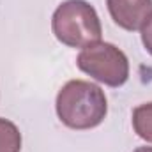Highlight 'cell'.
<instances>
[{"mask_svg": "<svg viewBox=\"0 0 152 152\" xmlns=\"http://www.w3.org/2000/svg\"><path fill=\"white\" fill-rule=\"evenodd\" d=\"M57 115L69 129L97 127L108 113V101L101 87L85 80L67 81L57 94Z\"/></svg>", "mask_w": 152, "mask_h": 152, "instance_id": "1", "label": "cell"}, {"mask_svg": "<svg viewBox=\"0 0 152 152\" xmlns=\"http://www.w3.org/2000/svg\"><path fill=\"white\" fill-rule=\"evenodd\" d=\"M51 28L55 37L69 48H85L99 42L103 36L101 20L96 9L85 0L62 2L53 16Z\"/></svg>", "mask_w": 152, "mask_h": 152, "instance_id": "2", "label": "cell"}, {"mask_svg": "<svg viewBox=\"0 0 152 152\" xmlns=\"http://www.w3.org/2000/svg\"><path fill=\"white\" fill-rule=\"evenodd\" d=\"M76 66L85 75L108 87H122L129 78V60L112 42L99 41L85 46L76 58Z\"/></svg>", "mask_w": 152, "mask_h": 152, "instance_id": "3", "label": "cell"}, {"mask_svg": "<svg viewBox=\"0 0 152 152\" xmlns=\"http://www.w3.org/2000/svg\"><path fill=\"white\" fill-rule=\"evenodd\" d=\"M106 5L112 20L129 32L142 30L152 16V0H106Z\"/></svg>", "mask_w": 152, "mask_h": 152, "instance_id": "4", "label": "cell"}, {"mask_svg": "<svg viewBox=\"0 0 152 152\" xmlns=\"http://www.w3.org/2000/svg\"><path fill=\"white\" fill-rule=\"evenodd\" d=\"M133 129L142 140L152 143V103L140 104L133 110Z\"/></svg>", "mask_w": 152, "mask_h": 152, "instance_id": "5", "label": "cell"}, {"mask_svg": "<svg viewBox=\"0 0 152 152\" xmlns=\"http://www.w3.org/2000/svg\"><path fill=\"white\" fill-rule=\"evenodd\" d=\"M21 151V133L14 122L0 117V152Z\"/></svg>", "mask_w": 152, "mask_h": 152, "instance_id": "6", "label": "cell"}, {"mask_svg": "<svg viewBox=\"0 0 152 152\" xmlns=\"http://www.w3.org/2000/svg\"><path fill=\"white\" fill-rule=\"evenodd\" d=\"M142 42L145 50L152 55V16L147 20V23L142 27Z\"/></svg>", "mask_w": 152, "mask_h": 152, "instance_id": "7", "label": "cell"}, {"mask_svg": "<svg viewBox=\"0 0 152 152\" xmlns=\"http://www.w3.org/2000/svg\"><path fill=\"white\" fill-rule=\"evenodd\" d=\"M133 152H152V147H138V149H134Z\"/></svg>", "mask_w": 152, "mask_h": 152, "instance_id": "8", "label": "cell"}]
</instances>
